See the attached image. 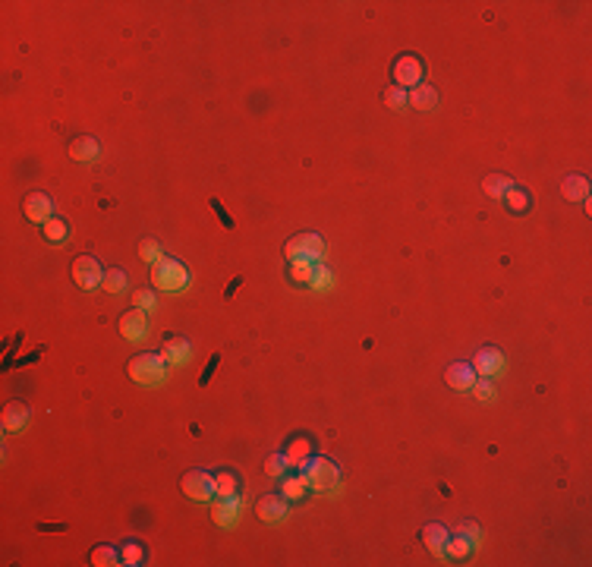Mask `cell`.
Wrapping results in <instances>:
<instances>
[{"instance_id":"6da1fadb","label":"cell","mask_w":592,"mask_h":567,"mask_svg":"<svg viewBox=\"0 0 592 567\" xmlns=\"http://www.w3.org/2000/svg\"><path fill=\"white\" fill-rule=\"evenodd\" d=\"M283 255L287 262H309V265H318L325 258V239L318 233H296L283 243Z\"/></svg>"},{"instance_id":"7a4b0ae2","label":"cell","mask_w":592,"mask_h":567,"mask_svg":"<svg viewBox=\"0 0 592 567\" xmlns=\"http://www.w3.org/2000/svg\"><path fill=\"white\" fill-rule=\"evenodd\" d=\"M164 375H167V363H164L161 353H139V356L129 359V378L136 384L155 388V384L164 382Z\"/></svg>"},{"instance_id":"3957f363","label":"cell","mask_w":592,"mask_h":567,"mask_svg":"<svg viewBox=\"0 0 592 567\" xmlns=\"http://www.w3.org/2000/svg\"><path fill=\"white\" fill-rule=\"evenodd\" d=\"M151 284H155L157 290H167V293H180V290L189 284V274H186L180 258L161 255L155 262V268H151Z\"/></svg>"},{"instance_id":"277c9868","label":"cell","mask_w":592,"mask_h":567,"mask_svg":"<svg viewBox=\"0 0 592 567\" xmlns=\"http://www.w3.org/2000/svg\"><path fill=\"white\" fill-rule=\"evenodd\" d=\"M299 476L306 479L309 489L327 491V489H334V485H337L340 470H337V463H334V460H327V457H309L306 463L299 466Z\"/></svg>"},{"instance_id":"5b68a950","label":"cell","mask_w":592,"mask_h":567,"mask_svg":"<svg viewBox=\"0 0 592 567\" xmlns=\"http://www.w3.org/2000/svg\"><path fill=\"white\" fill-rule=\"evenodd\" d=\"M69 271H73V281L79 284L82 290H94L104 281V268H101V262L94 255H79Z\"/></svg>"},{"instance_id":"8992f818","label":"cell","mask_w":592,"mask_h":567,"mask_svg":"<svg viewBox=\"0 0 592 567\" xmlns=\"http://www.w3.org/2000/svg\"><path fill=\"white\" fill-rule=\"evenodd\" d=\"M180 489H183V495L192 498V501H208V498L214 495V476L205 470H189L186 476H183Z\"/></svg>"},{"instance_id":"52a82bcc","label":"cell","mask_w":592,"mask_h":567,"mask_svg":"<svg viewBox=\"0 0 592 567\" xmlns=\"http://www.w3.org/2000/svg\"><path fill=\"white\" fill-rule=\"evenodd\" d=\"M422 60L416 54H403V57H397V63H394V85H400V88H416L422 82Z\"/></svg>"},{"instance_id":"ba28073f","label":"cell","mask_w":592,"mask_h":567,"mask_svg":"<svg viewBox=\"0 0 592 567\" xmlns=\"http://www.w3.org/2000/svg\"><path fill=\"white\" fill-rule=\"evenodd\" d=\"M120 334H123L129 344H139V340L148 337V315L142 309H129V312L120 315Z\"/></svg>"},{"instance_id":"9c48e42d","label":"cell","mask_w":592,"mask_h":567,"mask_svg":"<svg viewBox=\"0 0 592 567\" xmlns=\"http://www.w3.org/2000/svg\"><path fill=\"white\" fill-rule=\"evenodd\" d=\"M25 218L35 220V224H48L50 218H54V202H50V195L44 192H31L25 195Z\"/></svg>"},{"instance_id":"30bf717a","label":"cell","mask_w":592,"mask_h":567,"mask_svg":"<svg viewBox=\"0 0 592 567\" xmlns=\"http://www.w3.org/2000/svg\"><path fill=\"white\" fill-rule=\"evenodd\" d=\"M472 369H476L479 375H485V378L498 375V372L504 369V353L498 350V346H482V350L472 356Z\"/></svg>"},{"instance_id":"8fae6325","label":"cell","mask_w":592,"mask_h":567,"mask_svg":"<svg viewBox=\"0 0 592 567\" xmlns=\"http://www.w3.org/2000/svg\"><path fill=\"white\" fill-rule=\"evenodd\" d=\"M422 542H425V548L435 554V558H444L447 554V539H451V533H447L441 523H428V526H422Z\"/></svg>"},{"instance_id":"7c38bea8","label":"cell","mask_w":592,"mask_h":567,"mask_svg":"<svg viewBox=\"0 0 592 567\" xmlns=\"http://www.w3.org/2000/svg\"><path fill=\"white\" fill-rule=\"evenodd\" d=\"M444 378L453 391H472V384H476V369H472V363H451Z\"/></svg>"},{"instance_id":"4fadbf2b","label":"cell","mask_w":592,"mask_h":567,"mask_svg":"<svg viewBox=\"0 0 592 567\" xmlns=\"http://www.w3.org/2000/svg\"><path fill=\"white\" fill-rule=\"evenodd\" d=\"M69 158H73V161H82V164L98 161V158H101L98 139H92V136H76L73 142H69Z\"/></svg>"},{"instance_id":"5bb4252c","label":"cell","mask_w":592,"mask_h":567,"mask_svg":"<svg viewBox=\"0 0 592 567\" xmlns=\"http://www.w3.org/2000/svg\"><path fill=\"white\" fill-rule=\"evenodd\" d=\"M161 356H164V363H170V365H183L189 356H192V344H189L186 337H167L164 340Z\"/></svg>"},{"instance_id":"9a60e30c","label":"cell","mask_w":592,"mask_h":567,"mask_svg":"<svg viewBox=\"0 0 592 567\" xmlns=\"http://www.w3.org/2000/svg\"><path fill=\"white\" fill-rule=\"evenodd\" d=\"M255 514L262 523H277V520H283V514H287V504H283V498H277V495H265V498H258Z\"/></svg>"},{"instance_id":"2e32d148","label":"cell","mask_w":592,"mask_h":567,"mask_svg":"<svg viewBox=\"0 0 592 567\" xmlns=\"http://www.w3.org/2000/svg\"><path fill=\"white\" fill-rule=\"evenodd\" d=\"M211 517H214V523H218V526H224V529L233 526V523H237V517H239V495L220 498V501L214 504Z\"/></svg>"},{"instance_id":"e0dca14e","label":"cell","mask_w":592,"mask_h":567,"mask_svg":"<svg viewBox=\"0 0 592 567\" xmlns=\"http://www.w3.org/2000/svg\"><path fill=\"white\" fill-rule=\"evenodd\" d=\"M407 104L419 107V111H432V107L438 104V92H435L428 82H419L416 88H409V92H407Z\"/></svg>"},{"instance_id":"ac0fdd59","label":"cell","mask_w":592,"mask_h":567,"mask_svg":"<svg viewBox=\"0 0 592 567\" xmlns=\"http://www.w3.org/2000/svg\"><path fill=\"white\" fill-rule=\"evenodd\" d=\"M283 457H287L290 466H296V470H299V466L306 463L309 457H312V441L302 438V435H299V438H293V441L287 444V451H283Z\"/></svg>"},{"instance_id":"d6986e66","label":"cell","mask_w":592,"mask_h":567,"mask_svg":"<svg viewBox=\"0 0 592 567\" xmlns=\"http://www.w3.org/2000/svg\"><path fill=\"white\" fill-rule=\"evenodd\" d=\"M561 192H564L567 202H583L586 192H589V183H586V176L579 174H570L564 183H561Z\"/></svg>"},{"instance_id":"ffe728a7","label":"cell","mask_w":592,"mask_h":567,"mask_svg":"<svg viewBox=\"0 0 592 567\" xmlns=\"http://www.w3.org/2000/svg\"><path fill=\"white\" fill-rule=\"evenodd\" d=\"M510 186H514V180H510L507 174H488L482 180V189H485V195H488V199H504Z\"/></svg>"},{"instance_id":"44dd1931","label":"cell","mask_w":592,"mask_h":567,"mask_svg":"<svg viewBox=\"0 0 592 567\" xmlns=\"http://www.w3.org/2000/svg\"><path fill=\"white\" fill-rule=\"evenodd\" d=\"M25 419H29L25 403H6V410H3V428L6 432H19V428L25 426Z\"/></svg>"},{"instance_id":"7402d4cb","label":"cell","mask_w":592,"mask_h":567,"mask_svg":"<svg viewBox=\"0 0 592 567\" xmlns=\"http://www.w3.org/2000/svg\"><path fill=\"white\" fill-rule=\"evenodd\" d=\"M214 495H220V498L239 495V482H237V476H233L230 470H220L218 476H214Z\"/></svg>"},{"instance_id":"603a6c76","label":"cell","mask_w":592,"mask_h":567,"mask_svg":"<svg viewBox=\"0 0 592 567\" xmlns=\"http://www.w3.org/2000/svg\"><path fill=\"white\" fill-rule=\"evenodd\" d=\"M281 491H283V498H290V501H302L306 491H309V485H306V479H302V476H283Z\"/></svg>"},{"instance_id":"cb8c5ba5","label":"cell","mask_w":592,"mask_h":567,"mask_svg":"<svg viewBox=\"0 0 592 567\" xmlns=\"http://www.w3.org/2000/svg\"><path fill=\"white\" fill-rule=\"evenodd\" d=\"M41 233H44V239H48V243H63V239H66V233H69V224L63 218H50L48 224H41Z\"/></svg>"},{"instance_id":"d4e9b609","label":"cell","mask_w":592,"mask_h":567,"mask_svg":"<svg viewBox=\"0 0 592 567\" xmlns=\"http://www.w3.org/2000/svg\"><path fill=\"white\" fill-rule=\"evenodd\" d=\"M92 564L94 567H113V564H123V558H120L117 548L98 545V548H92Z\"/></svg>"},{"instance_id":"484cf974","label":"cell","mask_w":592,"mask_h":567,"mask_svg":"<svg viewBox=\"0 0 592 567\" xmlns=\"http://www.w3.org/2000/svg\"><path fill=\"white\" fill-rule=\"evenodd\" d=\"M126 284H129L126 271L123 268H111V271H104V281H101V287H104L107 293H123Z\"/></svg>"},{"instance_id":"4316f807","label":"cell","mask_w":592,"mask_h":567,"mask_svg":"<svg viewBox=\"0 0 592 567\" xmlns=\"http://www.w3.org/2000/svg\"><path fill=\"white\" fill-rule=\"evenodd\" d=\"M504 202H507V208L514 214L529 211V192H526V189H520V186H510L507 195H504Z\"/></svg>"},{"instance_id":"83f0119b","label":"cell","mask_w":592,"mask_h":567,"mask_svg":"<svg viewBox=\"0 0 592 567\" xmlns=\"http://www.w3.org/2000/svg\"><path fill=\"white\" fill-rule=\"evenodd\" d=\"M472 548H476V542L460 533H451V539H447V554H451V558H466Z\"/></svg>"},{"instance_id":"f1b7e54d","label":"cell","mask_w":592,"mask_h":567,"mask_svg":"<svg viewBox=\"0 0 592 567\" xmlns=\"http://www.w3.org/2000/svg\"><path fill=\"white\" fill-rule=\"evenodd\" d=\"M381 101H384V107H390V111H403V107H407V92H403L400 85H388L381 94Z\"/></svg>"},{"instance_id":"f546056e","label":"cell","mask_w":592,"mask_h":567,"mask_svg":"<svg viewBox=\"0 0 592 567\" xmlns=\"http://www.w3.org/2000/svg\"><path fill=\"white\" fill-rule=\"evenodd\" d=\"M331 281H334L331 268L318 262V265H315V271H312V281H309V287H312V290H331Z\"/></svg>"},{"instance_id":"4dcf8cb0","label":"cell","mask_w":592,"mask_h":567,"mask_svg":"<svg viewBox=\"0 0 592 567\" xmlns=\"http://www.w3.org/2000/svg\"><path fill=\"white\" fill-rule=\"evenodd\" d=\"M132 306L136 309H142L145 315L151 312V309H157V296H155V290H136V293H132Z\"/></svg>"},{"instance_id":"1f68e13d","label":"cell","mask_w":592,"mask_h":567,"mask_svg":"<svg viewBox=\"0 0 592 567\" xmlns=\"http://www.w3.org/2000/svg\"><path fill=\"white\" fill-rule=\"evenodd\" d=\"M287 457H283V454H274V457H268L265 460V472H268V476H274V479H283L287 476Z\"/></svg>"},{"instance_id":"d6a6232c","label":"cell","mask_w":592,"mask_h":567,"mask_svg":"<svg viewBox=\"0 0 592 567\" xmlns=\"http://www.w3.org/2000/svg\"><path fill=\"white\" fill-rule=\"evenodd\" d=\"M312 271H315V265L293 262V265H290V281H293V284H309V281H312Z\"/></svg>"},{"instance_id":"836d02e7","label":"cell","mask_w":592,"mask_h":567,"mask_svg":"<svg viewBox=\"0 0 592 567\" xmlns=\"http://www.w3.org/2000/svg\"><path fill=\"white\" fill-rule=\"evenodd\" d=\"M120 558H123V564H142L145 548L136 545V542H126V545L120 548Z\"/></svg>"},{"instance_id":"e575fe53","label":"cell","mask_w":592,"mask_h":567,"mask_svg":"<svg viewBox=\"0 0 592 567\" xmlns=\"http://www.w3.org/2000/svg\"><path fill=\"white\" fill-rule=\"evenodd\" d=\"M139 255H142L145 262L155 265L157 258H161V246H157L155 239H142V243H139Z\"/></svg>"},{"instance_id":"d590c367","label":"cell","mask_w":592,"mask_h":567,"mask_svg":"<svg viewBox=\"0 0 592 567\" xmlns=\"http://www.w3.org/2000/svg\"><path fill=\"white\" fill-rule=\"evenodd\" d=\"M472 394H476L479 400H491V394H495V384H491L488 378H482V382L472 384Z\"/></svg>"},{"instance_id":"8d00e7d4","label":"cell","mask_w":592,"mask_h":567,"mask_svg":"<svg viewBox=\"0 0 592 567\" xmlns=\"http://www.w3.org/2000/svg\"><path fill=\"white\" fill-rule=\"evenodd\" d=\"M453 533H460V536H466V539H472V542H479V526L472 520H463L460 523L457 529H453Z\"/></svg>"}]
</instances>
